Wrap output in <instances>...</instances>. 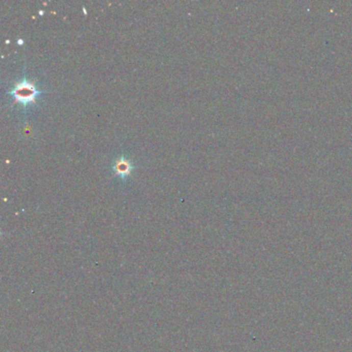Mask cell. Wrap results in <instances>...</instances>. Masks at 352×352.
<instances>
[{
	"label": "cell",
	"instance_id": "cell-1",
	"mask_svg": "<svg viewBox=\"0 0 352 352\" xmlns=\"http://www.w3.org/2000/svg\"><path fill=\"white\" fill-rule=\"evenodd\" d=\"M9 93L23 108H27L29 105L35 104L36 97L42 92L37 89L34 83L28 81L26 77H24L20 82L14 85L13 89Z\"/></svg>",
	"mask_w": 352,
	"mask_h": 352
},
{
	"label": "cell",
	"instance_id": "cell-2",
	"mask_svg": "<svg viewBox=\"0 0 352 352\" xmlns=\"http://www.w3.org/2000/svg\"><path fill=\"white\" fill-rule=\"evenodd\" d=\"M133 163H131V161L126 157H119L113 165V170L115 174L121 179H125L126 177H128L131 171H133Z\"/></svg>",
	"mask_w": 352,
	"mask_h": 352
},
{
	"label": "cell",
	"instance_id": "cell-3",
	"mask_svg": "<svg viewBox=\"0 0 352 352\" xmlns=\"http://www.w3.org/2000/svg\"><path fill=\"white\" fill-rule=\"evenodd\" d=\"M23 39H18V43H19V45H23Z\"/></svg>",
	"mask_w": 352,
	"mask_h": 352
}]
</instances>
